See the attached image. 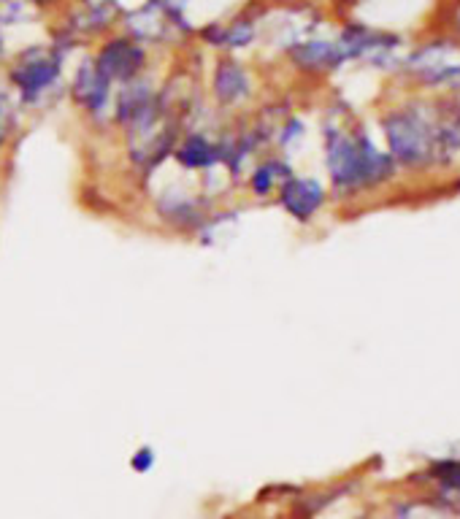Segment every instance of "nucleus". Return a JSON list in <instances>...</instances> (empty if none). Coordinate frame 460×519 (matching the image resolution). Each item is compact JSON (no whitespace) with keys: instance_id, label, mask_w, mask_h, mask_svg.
<instances>
[{"instance_id":"nucleus-1","label":"nucleus","mask_w":460,"mask_h":519,"mask_svg":"<svg viewBox=\"0 0 460 519\" xmlns=\"http://www.w3.org/2000/svg\"><path fill=\"white\" fill-rule=\"evenodd\" d=\"M385 136L393 163L406 168L442 165L458 152V136L452 119L431 117L428 111L409 106L385 117Z\"/></svg>"},{"instance_id":"nucleus-2","label":"nucleus","mask_w":460,"mask_h":519,"mask_svg":"<svg viewBox=\"0 0 460 519\" xmlns=\"http://www.w3.org/2000/svg\"><path fill=\"white\" fill-rule=\"evenodd\" d=\"M328 171L339 192H358L393 179L396 163L366 133L344 136L339 130L328 133Z\"/></svg>"},{"instance_id":"nucleus-3","label":"nucleus","mask_w":460,"mask_h":519,"mask_svg":"<svg viewBox=\"0 0 460 519\" xmlns=\"http://www.w3.org/2000/svg\"><path fill=\"white\" fill-rule=\"evenodd\" d=\"M455 60V44L452 41H433V44L417 49L409 60V71H414L425 84H442L444 73L450 71Z\"/></svg>"},{"instance_id":"nucleus-4","label":"nucleus","mask_w":460,"mask_h":519,"mask_svg":"<svg viewBox=\"0 0 460 519\" xmlns=\"http://www.w3.org/2000/svg\"><path fill=\"white\" fill-rule=\"evenodd\" d=\"M279 203L285 206L295 219H312L325 203V190L314 179H287L279 195Z\"/></svg>"},{"instance_id":"nucleus-5","label":"nucleus","mask_w":460,"mask_h":519,"mask_svg":"<svg viewBox=\"0 0 460 519\" xmlns=\"http://www.w3.org/2000/svg\"><path fill=\"white\" fill-rule=\"evenodd\" d=\"M141 60H144V55H141L138 46H133L130 41H114V44L103 49L95 68L106 79H128V76H133L138 71Z\"/></svg>"},{"instance_id":"nucleus-6","label":"nucleus","mask_w":460,"mask_h":519,"mask_svg":"<svg viewBox=\"0 0 460 519\" xmlns=\"http://www.w3.org/2000/svg\"><path fill=\"white\" fill-rule=\"evenodd\" d=\"M341 41H306L293 49V60L304 68H336L347 60Z\"/></svg>"},{"instance_id":"nucleus-7","label":"nucleus","mask_w":460,"mask_h":519,"mask_svg":"<svg viewBox=\"0 0 460 519\" xmlns=\"http://www.w3.org/2000/svg\"><path fill=\"white\" fill-rule=\"evenodd\" d=\"M428 482H436L439 487V503L442 506H458L460 503V457H444L431 463L425 471Z\"/></svg>"},{"instance_id":"nucleus-8","label":"nucleus","mask_w":460,"mask_h":519,"mask_svg":"<svg viewBox=\"0 0 460 519\" xmlns=\"http://www.w3.org/2000/svg\"><path fill=\"white\" fill-rule=\"evenodd\" d=\"M57 73H60L57 60H38V63L19 65L17 71H14V82L28 98H33V95H38V92L46 90L49 84L55 82Z\"/></svg>"},{"instance_id":"nucleus-9","label":"nucleus","mask_w":460,"mask_h":519,"mask_svg":"<svg viewBox=\"0 0 460 519\" xmlns=\"http://www.w3.org/2000/svg\"><path fill=\"white\" fill-rule=\"evenodd\" d=\"M106 84H109V79H106L98 68H82L79 79H76V98H79L87 109L101 111L103 103H106V95H109Z\"/></svg>"},{"instance_id":"nucleus-10","label":"nucleus","mask_w":460,"mask_h":519,"mask_svg":"<svg viewBox=\"0 0 460 519\" xmlns=\"http://www.w3.org/2000/svg\"><path fill=\"white\" fill-rule=\"evenodd\" d=\"M214 87H217L220 101H236L239 95L247 92V73L241 71L236 63H222L217 79H214Z\"/></svg>"},{"instance_id":"nucleus-11","label":"nucleus","mask_w":460,"mask_h":519,"mask_svg":"<svg viewBox=\"0 0 460 519\" xmlns=\"http://www.w3.org/2000/svg\"><path fill=\"white\" fill-rule=\"evenodd\" d=\"M179 163L187 165V168H206V165H212L217 160V152H214V146L209 141H203V138L193 136L190 141H184L179 146Z\"/></svg>"},{"instance_id":"nucleus-12","label":"nucleus","mask_w":460,"mask_h":519,"mask_svg":"<svg viewBox=\"0 0 460 519\" xmlns=\"http://www.w3.org/2000/svg\"><path fill=\"white\" fill-rule=\"evenodd\" d=\"M276 168H279L276 163L263 165V168L255 173V179H252V190L258 192V195H268V192H271V187L276 184V173H274Z\"/></svg>"},{"instance_id":"nucleus-13","label":"nucleus","mask_w":460,"mask_h":519,"mask_svg":"<svg viewBox=\"0 0 460 519\" xmlns=\"http://www.w3.org/2000/svg\"><path fill=\"white\" fill-rule=\"evenodd\" d=\"M152 465H155V452H152L149 447H141L136 455L130 457V468L138 471V474H147Z\"/></svg>"},{"instance_id":"nucleus-14","label":"nucleus","mask_w":460,"mask_h":519,"mask_svg":"<svg viewBox=\"0 0 460 519\" xmlns=\"http://www.w3.org/2000/svg\"><path fill=\"white\" fill-rule=\"evenodd\" d=\"M6 138V98L0 95V144Z\"/></svg>"},{"instance_id":"nucleus-15","label":"nucleus","mask_w":460,"mask_h":519,"mask_svg":"<svg viewBox=\"0 0 460 519\" xmlns=\"http://www.w3.org/2000/svg\"><path fill=\"white\" fill-rule=\"evenodd\" d=\"M157 3H160V6H166V9H171V11H179L184 6V0H157Z\"/></svg>"},{"instance_id":"nucleus-16","label":"nucleus","mask_w":460,"mask_h":519,"mask_svg":"<svg viewBox=\"0 0 460 519\" xmlns=\"http://www.w3.org/2000/svg\"><path fill=\"white\" fill-rule=\"evenodd\" d=\"M458 25H460V11H458Z\"/></svg>"}]
</instances>
